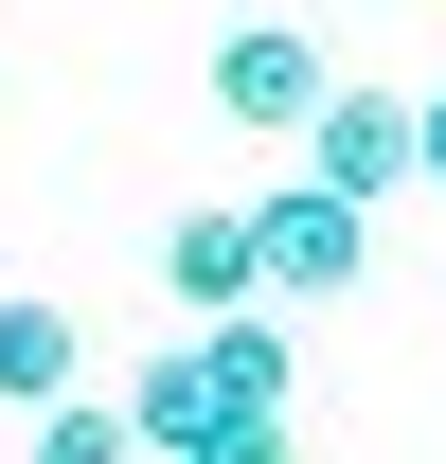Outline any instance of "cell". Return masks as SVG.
I'll use <instances>...</instances> for the list:
<instances>
[{
  "label": "cell",
  "mask_w": 446,
  "mask_h": 464,
  "mask_svg": "<svg viewBox=\"0 0 446 464\" xmlns=\"http://www.w3.org/2000/svg\"><path fill=\"white\" fill-rule=\"evenodd\" d=\"M36 464H161V447H143L125 393H72V411H36Z\"/></svg>",
  "instance_id": "8992f818"
},
{
  "label": "cell",
  "mask_w": 446,
  "mask_h": 464,
  "mask_svg": "<svg viewBox=\"0 0 446 464\" xmlns=\"http://www.w3.org/2000/svg\"><path fill=\"white\" fill-rule=\"evenodd\" d=\"M429 179H446V90H429Z\"/></svg>",
  "instance_id": "ba28073f"
},
{
  "label": "cell",
  "mask_w": 446,
  "mask_h": 464,
  "mask_svg": "<svg viewBox=\"0 0 446 464\" xmlns=\"http://www.w3.org/2000/svg\"><path fill=\"white\" fill-rule=\"evenodd\" d=\"M179 464H286V411H232V429H197Z\"/></svg>",
  "instance_id": "52a82bcc"
},
{
  "label": "cell",
  "mask_w": 446,
  "mask_h": 464,
  "mask_svg": "<svg viewBox=\"0 0 446 464\" xmlns=\"http://www.w3.org/2000/svg\"><path fill=\"white\" fill-rule=\"evenodd\" d=\"M304 179H339V197L429 179V90H322V125H304Z\"/></svg>",
  "instance_id": "3957f363"
},
{
  "label": "cell",
  "mask_w": 446,
  "mask_h": 464,
  "mask_svg": "<svg viewBox=\"0 0 446 464\" xmlns=\"http://www.w3.org/2000/svg\"><path fill=\"white\" fill-rule=\"evenodd\" d=\"M250 232H268V304H339L357 268H375V197H339V179L250 197Z\"/></svg>",
  "instance_id": "6da1fadb"
},
{
  "label": "cell",
  "mask_w": 446,
  "mask_h": 464,
  "mask_svg": "<svg viewBox=\"0 0 446 464\" xmlns=\"http://www.w3.org/2000/svg\"><path fill=\"white\" fill-rule=\"evenodd\" d=\"M161 304H179V322H232V304H268V232L232 215V197H179V215H161Z\"/></svg>",
  "instance_id": "277c9868"
},
{
  "label": "cell",
  "mask_w": 446,
  "mask_h": 464,
  "mask_svg": "<svg viewBox=\"0 0 446 464\" xmlns=\"http://www.w3.org/2000/svg\"><path fill=\"white\" fill-rule=\"evenodd\" d=\"M72 393H90V322H72L54 286H18L0 304V411L36 429V411H72Z\"/></svg>",
  "instance_id": "5b68a950"
},
{
  "label": "cell",
  "mask_w": 446,
  "mask_h": 464,
  "mask_svg": "<svg viewBox=\"0 0 446 464\" xmlns=\"http://www.w3.org/2000/svg\"><path fill=\"white\" fill-rule=\"evenodd\" d=\"M322 36H304V18H250V36H215V125H250V143H304V125H322Z\"/></svg>",
  "instance_id": "7a4b0ae2"
}]
</instances>
